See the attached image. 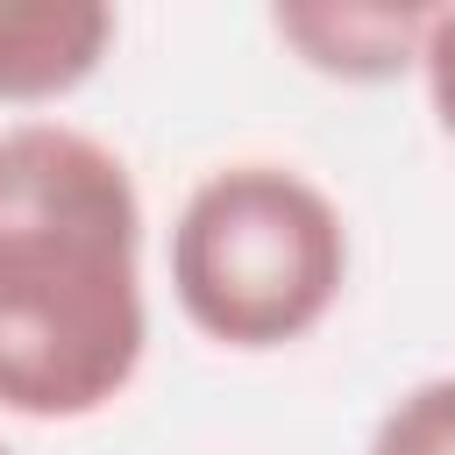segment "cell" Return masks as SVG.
<instances>
[{
    "label": "cell",
    "mask_w": 455,
    "mask_h": 455,
    "mask_svg": "<svg viewBox=\"0 0 455 455\" xmlns=\"http://www.w3.org/2000/svg\"><path fill=\"white\" fill-rule=\"evenodd\" d=\"M370 455H455V377L412 384V391L377 419Z\"/></svg>",
    "instance_id": "5b68a950"
},
{
    "label": "cell",
    "mask_w": 455,
    "mask_h": 455,
    "mask_svg": "<svg viewBox=\"0 0 455 455\" xmlns=\"http://www.w3.org/2000/svg\"><path fill=\"white\" fill-rule=\"evenodd\" d=\"M277 36L327 78L377 85L419 64L434 14L427 7H377V0H341V7H277Z\"/></svg>",
    "instance_id": "277c9868"
},
{
    "label": "cell",
    "mask_w": 455,
    "mask_h": 455,
    "mask_svg": "<svg viewBox=\"0 0 455 455\" xmlns=\"http://www.w3.org/2000/svg\"><path fill=\"white\" fill-rule=\"evenodd\" d=\"M114 43L100 0H0V100L43 107L78 92Z\"/></svg>",
    "instance_id": "3957f363"
},
{
    "label": "cell",
    "mask_w": 455,
    "mask_h": 455,
    "mask_svg": "<svg viewBox=\"0 0 455 455\" xmlns=\"http://www.w3.org/2000/svg\"><path fill=\"white\" fill-rule=\"evenodd\" d=\"M348 277L334 199L284 164L213 171L171 228V291L220 348H284L313 334Z\"/></svg>",
    "instance_id": "7a4b0ae2"
},
{
    "label": "cell",
    "mask_w": 455,
    "mask_h": 455,
    "mask_svg": "<svg viewBox=\"0 0 455 455\" xmlns=\"http://www.w3.org/2000/svg\"><path fill=\"white\" fill-rule=\"evenodd\" d=\"M419 71H427V100H434L441 128L455 135V7H434V28H427V50H419Z\"/></svg>",
    "instance_id": "8992f818"
},
{
    "label": "cell",
    "mask_w": 455,
    "mask_h": 455,
    "mask_svg": "<svg viewBox=\"0 0 455 455\" xmlns=\"http://www.w3.org/2000/svg\"><path fill=\"white\" fill-rule=\"evenodd\" d=\"M0 455H7V448H0Z\"/></svg>",
    "instance_id": "52a82bcc"
},
{
    "label": "cell",
    "mask_w": 455,
    "mask_h": 455,
    "mask_svg": "<svg viewBox=\"0 0 455 455\" xmlns=\"http://www.w3.org/2000/svg\"><path fill=\"white\" fill-rule=\"evenodd\" d=\"M142 199L114 149L21 121L0 135V412L85 419L142 363Z\"/></svg>",
    "instance_id": "6da1fadb"
}]
</instances>
